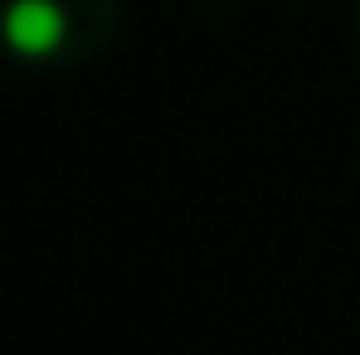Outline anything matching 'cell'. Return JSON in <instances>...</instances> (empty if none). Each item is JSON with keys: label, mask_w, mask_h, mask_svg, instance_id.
Masks as SVG:
<instances>
[{"label": "cell", "mask_w": 360, "mask_h": 355, "mask_svg": "<svg viewBox=\"0 0 360 355\" xmlns=\"http://www.w3.org/2000/svg\"><path fill=\"white\" fill-rule=\"evenodd\" d=\"M0 39L20 59H49L68 39V15L59 0H10L0 15Z\"/></svg>", "instance_id": "1"}]
</instances>
